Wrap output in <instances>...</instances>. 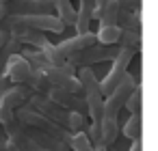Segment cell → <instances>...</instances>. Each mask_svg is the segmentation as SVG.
<instances>
[{
	"label": "cell",
	"instance_id": "6da1fadb",
	"mask_svg": "<svg viewBox=\"0 0 158 151\" xmlns=\"http://www.w3.org/2000/svg\"><path fill=\"white\" fill-rule=\"evenodd\" d=\"M76 78L82 86V97H85L87 114H89L91 123H102V119H104V97L100 93V80H98L95 71L91 67L76 69Z\"/></svg>",
	"mask_w": 158,
	"mask_h": 151
},
{
	"label": "cell",
	"instance_id": "7a4b0ae2",
	"mask_svg": "<svg viewBox=\"0 0 158 151\" xmlns=\"http://www.w3.org/2000/svg\"><path fill=\"white\" fill-rule=\"evenodd\" d=\"M7 28H20V30H35V33H65L63 22L56 15H7L5 22L0 24V30Z\"/></svg>",
	"mask_w": 158,
	"mask_h": 151
},
{
	"label": "cell",
	"instance_id": "3957f363",
	"mask_svg": "<svg viewBox=\"0 0 158 151\" xmlns=\"http://www.w3.org/2000/svg\"><path fill=\"white\" fill-rule=\"evenodd\" d=\"M13 114H15V119H18L22 125H28V127H33V129H39V132H44V134L52 136L54 140H59V142H63V145H67V147H69V138H72V134H69L67 129L59 127L56 123L48 121V119H46V117H41L39 112L31 110L28 106L18 108Z\"/></svg>",
	"mask_w": 158,
	"mask_h": 151
},
{
	"label": "cell",
	"instance_id": "277c9868",
	"mask_svg": "<svg viewBox=\"0 0 158 151\" xmlns=\"http://www.w3.org/2000/svg\"><path fill=\"white\" fill-rule=\"evenodd\" d=\"M136 84H139L136 76H132L130 71H126L123 78H121V82L117 84V89L108 97H104V119H119V112H121L126 99L130 97V93L134 91Z\"/></svg>",
	"mask_w": 158,
	"mask_h": 151
},
{
	"label": "cell",
	"instance_id": "5b68a950",
	"mask_svg": "<svg viewBox=\"0 0 158 151\" xmlns=\"http://www.w3.org/2000/svg\"><path fill=\"white\" fill-rule=\"evenodd\" d=\"M132 58H134V54H132L130 50H123V48H119V50H117V56L113 58L110 69L106 71L104 80H100V93H102V97H108V95L117 89V84L121 82L123 74L128 71V67H130Z\"/></svg>",
	"mask_w": 158,
	"mask_h": 151
},
{
	"label": "cell",
	"instance_id": "8992f818",
	"mask_svg": "<svg viewBox=\"0 0 158 151\" xmlns=\"http://www.w3.org/2000/svg\"><path fill=\"white\" fill-rule=\"evenodd\" d=\"M117 46H89L85 50H80L78 54L69 56L67 58V65L74 67V69H82V67H91L93 63H106V61H113L117 56Z\"/></svg>",
	"mask_w": 158,
	"mask_h": 151
},
{
	"label": "cell",
	"instance_id": "52a82bcc",
	"mask_svg": "<svg viewBox=\"0 0 158 151\" xmlns=\"http://www.w3.org/2000/svg\"><path fill=\"white\" fill-rule=\"evenodd\" d=\"M26 106H28L31 110L39 112L41 117H46L48 121L56 123L59 127L67 129V125H69V112H67V110H63V108H59L56 104H52V101H50V99H46L44 95L33 93V95L26 99Z\"/></svg>",
	"mask_w": 158,
	"mask_h": 151
},
{
	"label": "cell",
	"instance_id": "ba28073f",
	"mask_svg": "<svg viewBox=\"0 0 158 151\" xmlns=\"http://www.w3.org/2000/svg\"><path fill=\"white\" fill-rule=\"evenodd\" d=\"M7 15H54L50 0H7Z\"/></svg>",
	"mask_w": 158,
	"mask_h": 151
},
{
	"label": "cell",
	"instance_id": "9c48e42d",
	"mask_svg": "<svg viewBox=\"0 0 158 151\" xmlns=\"http://www.w3.org/2000/svg\"><path fill=\"white\" fill-rule=\"evenodd\" d=\"M41 76H44L52 86H56V89H63V91L74 93V95H82V86H80L76 74H67L65 69H59V67L50 65Z\"/></svg>",
	"mask_w": 158,
	"mask_h": 151
},
{
	"label": "cell",
	"instance_id": "30bf717a",
	"mask_svg": "<svg viewBox=\"0 0 158 151\" xmlns=\"http://www.w3.org/2000/svg\"><path fill=\"white\" fill-rule=\"evenodd\" d=\"M5 76L9 78L11 84H28L31 76H33V69L31 65L20 56V54H13L7 58V65H5Z\"/></svg>",
	"mask_w": 158,
	"mask_h": 151
},
{
	"label": "cell",
	"instance_id": "8fae6325",
	"mask_svg": "<svg viewBox=\"0 0 158 151\" xmlns=\"http://www.w3.org/2000/svg\"><path fill=\"white\" fill-rule=\"evenodd\" d=\"M33 95V91L28 89V86H24V84H11L5 93H2V97H0V108H7V110H18V108H22V106H26V99Z\"/></svg>",
	"mask_w": 158,
	"mask_h": 151
},
{
	"label": "cell",
	"instance_id": "7c38bea8",
	"mask_svg": "<svg viewBox=\"0 0 158 151\" xmlns=\"http://www.w3.org/2000/svg\"><path fill=\"white\" fill-rule=\"evenodd\" d=\"M9 37L15 39L22 48H31V50H41L44 46L50 43V39L44 33H35V30H20V28H7Z\"/></svg>",
	"mask_w": 158,
	"mask_h": 151
},
{
	"label": "cell",
	"instance_id": "4fadbf2b",
	"mask_svg": "<svg viewBox=\"0 0 158 151\" xmlns=\"http://www.w3.org/2000/svg\"><path fill=\"white\" fill-rule=\"evenodd\" d=\"M119 119H102L100 123V145L98 147H104V149H110L117 138H119Z\"/></svg>",
	"mask_w": 158,
	"mask_h": 151
},
{
	"label": "cell",
	"instance_id": "5bb4252c",
	"mask_svg": "<svg viewBox=\"0 0 158 151\" xmlns=\"http://www.w3.org/2000/svg\"><path fill=\"white\" fill-rule=\"evenodd\" d=\"M52 2V9L56 11L54 15L63 22L65 28H74L76 24V9L72 5V0H50Z\"/></svg>",
	"mask_w": 158,
	"mask_h": 151
},
{
	"label": "cell",
	"instance_id": "9a60e30c",
	"mask_svg": "<svg viewBox=\"0 0 158 151\" xmlns=\"http://www.w3.org/2000/svg\"><path fill=\"white\" fill-rule=\"evenodd\" d=\"M117 26L126 33H134V35H141L143 33V26H141V15L139 13H132V11H126V9H119L117 13Z\"/></svg>",
	"mask_w": 158,
	"mask_h": 151
},
{
	"label": "cell",
	"instance_id": "2e32d148",
	"mask_svg": "<svg viewBox=\"0 0 158 151\" xmlns=\"http://www.w3.org/2000/svg\"><path fill=\"white\" fill-rule=\"evenodd\" d=\"M119 134H123L130 140H139L143 134V114H130L123 125H119Z\"/></svg>",
	"mask_w": 158,
	"mask_h": 151
},
{
	"label": "cell",
	"instance_id": "e0dca14e",
	"mask_svg": "<svg viewBox=\"0 0 158 151\" xmlns=\"http://www.w3.org/2000/svg\"><path fill=\"white\" fill-rule=\"evenodd\" d=\"M117 13H119V2L117 0H108L95 20L100 22V26H117Z\"/></svg>",
	"mask_w": 158,
	"mask_h": 151
},
{
	"label": "cell",
	"instance_id": "ac0fdd59",
	"mask_svg": "<svg viewBox=\"0 0 158 151\" xmlns=\"http://www.w3.org/2000/svg\"><path fill=\"white\" fill-rule=\"evenodd\" d=\"M121 35L119 26H100L95 33V41L100 46H117V39Z\"/></svg>",
	"mask_w": 158,
	"mask_h": 151
},
{
	"label": "cell",
	"instance_id": "d6986e66",
	"mask_svg": "<svg viewBox=\"0 0 158 151\" xmlns=\"http://www.w3.org/2000/svg\"><path fill=\"white\" fill-rule=\"evenodd\" d=\"M117 48H123V50H130L134 56L141 52V35H134V33H126L121 30L119 39H117Z\"/></svg>",
	"mask_w": 158,
	"mask_h": 151
},
{
	"label": "cell",
	"instance_id": "ffe728a7",
	"mask_svg": "<svg viewBox=\"0 0 158 151\" xmlns=\"http://www.w3.org/2000/svg\"><path fill=\"white\" fill-rule=\"evenodd\" d=\"M123 108H126L130 114H141V110H143V86H141V84L134 86V91H132L130 97L126 99Z\"/></svg>",
	"mask_w": 158,
	"mask_h": 151
},
{
	"label": "cell",
	"instance_id": "44dd1931",
	"mask_svg": "<svg viewBox=\"0 0 158 151\" xmlns=\"http://www.w3.org/2000/svg\"><path fill=\"white\" fill-rule=\"evenodd\" d=\"M69 151H98V149L89 142L85 132H78V134H72L69 138Z\"/></svg>",
	"mask_w": 158,
	"mask_h": 151
},
{
	"label": "cell",
	"instance_id": "7402d4cb",
	"mask_svg": "<svg viewBox=\"0 0 158 151\" xmlns=\"http://www.w3.org/2000/svg\"><path fill=\"white\" fill-rule=\"evenodd\" d=\"M9 86H11V82H9V78H7L5 71H2V74H0V97H2V93H5Z\"/></svg>",
	"mask_w": 158,
	"mask_h": 151
},
{
	"label": "cell",
	"instance_id": "603a6c76",
	"mask_svg": "<svg viewBox=\"0 0 158 151\" xmlns=\"http://www.w3.org/2000/svg\"><path fill=\"white\" fill-rule=\"evenodd\" d=\"M128 151H143V140H141V138H139V140H132V145H130Z\"/></svg>",
	"mask_w": 158,
	"mask_h": 151
},
{
	"label": "cell",
	"instance_id": "cb8c5ba5",
	"mask_svg": "<svg viewBox=\"0 0 158 151\" xmlns=\"http://www.w3.org/2000/svg\"><path fill=\"white\" fill-rule=\"evenodd\" d=\"M7 41H9V33L7 30H0V48H2Z\"/></svg>",
	"mask_w": 158,
	"mask_h": 151
},
{
	"label": "cell",
	"instance_id": "d4e9b609",
	"mask_svg": "<svg viewBox=\"0 0 158 151\" xmlns=\"http://www.w3.org/2000/svg\"><path fill=\"white\" fill-rule=\"evenodd\" d=\"M5 18H7V9H5V2H0V24L5 22Z\"/></svg>",
	"mask_w": 158,
	"mask_h": 151
},
{
	"label": "cell",
	"instance_id": "484cf974",
	"mask_svg": "<svg viewBox=\"0 0 158 151\" xmlns=\"http://www.w3.org/2000/svg\"><path fill=\"white\" fill-rule=\"evenodd\" d=\"M0 151H9V145H7V138L0 136Z\"/></svg>",
	"mask_w": 158,
	"mask_h": 151
},
{
	"label": "cell",
	"instance_id": "4316f807",
	"mask_svg": "<svg viewBox=\"0 0 158 151\" xmlns=\"http://www.w3.org/2000/svg\"><path fill=\"white\" fill-rule=\"evenodd\" d=\"M0 136H5V129H2V125H0Z\"/></svg>",
	"mask_w": 158,
	"mask_h": 151
},
{
	"label": "cell",
	"instance_id": "83f0119b",
	"mask_svg": "<svg viewBox=\"0 0 158 151\" xmlns=\"http://www.w3.org/2000/svg\"><path fill=\"white\" fill-rule=\"evenodd\" d=\"M0 2H7V0H0Z\"/></svg>",
	"mask_w": 158,
	"mask_h": 151
}]
</instances>
